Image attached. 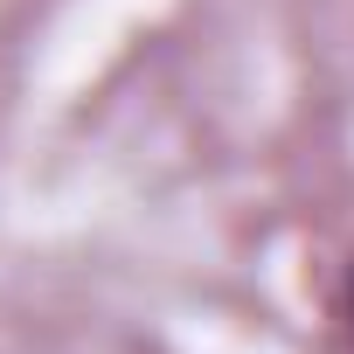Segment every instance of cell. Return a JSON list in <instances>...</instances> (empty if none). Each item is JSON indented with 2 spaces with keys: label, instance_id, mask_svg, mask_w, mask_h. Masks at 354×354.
I'll return each mask as SVG.
<instances>
[{
  "label": "cell",
  "instance_id": "1",
  "mask_svg": "<svg viewBox=\"0 0 354 354\" xmlns=\"http://www.w3.org/2000/svg\"><path fill=\"white\" fill-rule=\"evenodd\" d=\"M347 319H354V271H347Z\"/></svg>",
  "mask_w": 354,
  "mask_h": 354
}]
</instances>
